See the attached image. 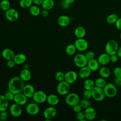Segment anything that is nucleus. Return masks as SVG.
I'll return each mask as SVG.
<instances>
[{
  "label": "nucleus",
  "mask_w": 121,
  "mask_h": 121,
  "mask_svg": "<svg viewBox=\"0 0 121 121\" xmlns=\"http://www.w3.org/2000/svg\"><path fill=\"white\" fill-rule=\"evenodd\" d=\"M25 85L24 81L20 77L14 76L9 80L8 83V90L16 94L22 92Z\"/></svg>",
  "instance_id": "nucleus-1"
},
{
  "label": "nucleus",
  "mask_w": 121,
  "mask_h": 121,
  "mask_svg": "<svg viewBox=\"0 0 121 121\" xmlns=\"http://www.w3.org/2000/svg\"><path fill=\"white\" fill-rule=\"evenodd\" d=\"M119 48L118 43L114 40H110L106 43L105 50L109 55L116 54Z\"/></svg>",
  "instance_id": "nucleus-2"
},
{
  "label": "nucleus",
  "mask_w": 121,
  "mask_h": 121,
  "mask_svg": "<svg viewBox=\"0 0 121 121\" xmlns=\"http://www.w3.org/2000/svg\"><path fill=\"white\" fill-rule=\"evenodd\" d=\"M103 90L105 95L108 97L112 98L115 96L117 94V89L116 86L112 83H106L104 87Z\"/></svg>",
  "instance_id": "nucleus-3"
},
{
  "label": "nucleus",
  "mask_w": 121,
  "mask_h": 121,
  "mask_svg": "<svg viewBox=\"0 0 121 121\" xmlns=\"http://www.w3.org/2000/svg\"><path fill=\"white\" fill-rule=\"evenodd\" d=\"M70 84L65 80L59 82L57 86V91L58 93L61 95L68 94L70 90Z\"/></svg>",
  "instance_id": "nucleus-4"
},
{
  "label": "nucleus",
  "mask_w": 121,
  "mask_h": 121,
  "mask_svg": "<svg viewBox=\"0 0 121 121\" xmlns=\"http://www.w3.org/2000/svg\"><path fill=\"white\" fill-rule=\"evenodd\" d=\"M92 97L97 102L103 101L105 96L103 88L95 86L91 90Z\"/></svg>",
  "instance_id": "nucleus-5"
},
{
  "label": "nucleus",
  "mask_w": 121,
  "mask_h": 121,
  "mask_svg": "<svg viewBox=\"0 0 121 121\" xmlns=\"http://www.w3.org/2000/svg\"><path fill=\"white\" fill-rule=\"evenodd\" d=\"M74 64L78 67L80 68L87 65L88 60L85 54L82 53L77 54L73 58Z\"/></svg>",
  "instance_id": "nucleus-6"
},
{
  "label": "nucleus",
  "mask_w": 121,
  "mask_h": 121,
  "mask_svg": "<svg viewBox=\"0 0 121 121\" xmlns=\"http://www.w3.org/2000/svg\"><path fill=\"white\" fill-rule=\"evenodd\" d=\"M66 104L70 106L79 104L80 102V98L79 95L75 93H69L66 95L65 99Z\"/></svg>",
  "instance_id": "nucleus-7"
},
{
  "label": "nucleus",
  "mask_w": 121,
  "mask_h": 121,
  "mask_svg": "<svg viewBox=\"0 0 121 121\" xmlns=\"http://www.w3.org/2000/svg\"><path fill=\"white\" fill-rule=\"evenodd\" d=\"M32 98L35 103L41 104L46 101L47 95L43 91L37 90L35 91Z\"/></svg>",
  "instance_id": "nucleus-8"
},
{
  "label": "nucleus",
  "mask_w": 121,
  "mask_h": 121,
  "mask_svg": "<svg viewBox=\"0 0 121 121\" xmlns=\"http://www.w3.org/2000/svg\"><path fill=\"white\" fill-rule=\"evenodd\" d=\"M5 16L7 19L9 21L14 22L18 18L19 14L16 9L10 8L5 11Z\"/></svg>",
  "instance_id": "nucleus-9"
},
{
  "label": "nucleus",
  "mask_w": 121,
  "mask_h": 121,
  "mask_svg": "<svg viewBox=\"0 0 121 121\" xmlns=\"http://www.w3.org/2000/svg\"><path fill=\"white\" fill-rule=\"evenodd\" d=\"M74 45L77 50L80 52L85 51L88 47V43L84 38H77L75 42Z\"/></svg>",
  "instance_id": "nucleus-10"
},
{
  "label": "nucleus",
  "mask_w": 121,
  "mask_h": 121,
  "mask_svg": "<svg viewBox=\"0 0 121 121\" xmlns=\"http://www.w3.org/2000/svg\"><path fill=\"white\" fill-rule=\"evenodd\" d=\"M57 110L53 106H50L47 107L43 112V115L45 121H51L56 116Z\"/></svg>",
  "instance_id": "nucleus-11"
},
{
  "label": "nucleus",
  "mask_w": 121,
  "mask_h": 121,
  "mask_svg": "<svg viewBox=\"0 0 121 121\" xmlns=\"http://www.w3.org/2000/svg\"><path fill=\"white\" fill-rule=\"evenodd\" d=\"M26 112L31 115H37L40 111V108L36 103H30L26 106Z\"/></svg>",
  "instance_id": "nucleus-12"
},
{
  "label": "nucleus",
  "mask_w": 121,
  "mask_h": 121,
  "mask_svg": "<svg viewBox=\"0 0 121 121\" xmlns=\"http://www.w3.org/2000/svg\"><path fill=\"white\" fill-rule=\"evenodd\" d=\"M9 112L12 116L18 117L22 114V109L21 105L14 103L10 106Z\"/></svg>",
  "instance_id": "nucleus-13"
},
{
  "label": "nucleus",
  "mask_w": 121,
  "mask_h": 121,
  "mask_svg": "<svg viewBox=\"0 0 121 121\" xmlns=\"http://www.w3.org/2000/svg\"><path fill=\"white\" fill-rule=\"evenodd\" d=\"M78 74L74 70H69L65 74L64 80L69 84L74 83L78 78Z\"/></svg>",
  "instance_id": "nucleus-14"
},
{
  "label": "nucleus",
  "mask_w": 121,
  "mask_h": 121,
  "mask_svg": "<svg viewBox=\"0 0 121 121\" xmlns=\"http://www.w3.org/2000/svg\"><path fill=\"white\" fill-rule=\"evenodd\" d=\"M27 98H28L22 92H20L15 94L13 101L15 103L22 106L26 103Z\"/></svg>",
  "instance_id": "nucleus-15"
},
{
  "label": "nucleus",
  "mask_w": 121,
  "mask_h": 121,
  "mask_svg": "<svg viewBox=\"0 0 121 121\" xmlns=\"http://www.w3.org/2000/svg\"><path fill=\"white\" fill-rule=\"evenodd\" d=\"M35 92V90L33 86L31 84H26L25 85L22 92L27 98H31L33 97Z\"/></svg>",
  "instance_id": "nucleus-16"
},
{
  "label": "nucleus",
  "mask_w": 121,
  "mask_h": 121,
  "mask_svg": "<svg viewBox=\"0 0 121 121\" xmlns=\"http://www.w3.org/2000/svg\"><path fill=\"white\" fill-rule=\"evenodd\" d=\"M84 112L85 118L87 120H93L95 118L96 115V112L95 109L90 106L85 109Z\"/></svg>",
  "instance_id": "nucleus-17"
},
{
  "label": "nucleus",
  "mask_w": 121,
  "mask_h": 121,
  "mask_svg": "<svg viewBox=\"0 0 121 121\" xmlns=\"http://www.w3.org/2000/svg\"><path fill=\"white\" fill-rule=\"evenodd\" d=\"M91 71H92L88 68V67L86 66L79 69L78 75L81 78L86 79L90 76Z\"/></svg>",
  "instance_id": "nucleus-18"
},
{
  "label": "nucleus",
  "mask_w": 121,
  "mask_h": 121,
  "mask_svg": "<svg viewBox=\"0 0 121 121\" xmlns=\"http://www.w3.org/2000/svg\"><path fill=\"white\" fill-rule=\"evenodd\" d=\"M2 57L6 60H13L15 55L14 51L10 48L4 49L1 53Z\"/></svg>",
  "instance_id": "nucleus-19"
},
{
  "label": "nucleus",
  "mask_w": 121,
  "mask_h": 121,
  "mask_svg": "<svg viewBox=\"0 0 121 121\" xmlns=\"http://www.w3.org/2000/svg\"><path fill=\"white\" fill-rule=\"evenodd\" d=\"M57 22L59 26L62 27H65L69 25L70 22L69 17L66 15H61L57 19Z\"/></svg>",
  "instance_id": "nucleus-20"
},
{
  "label": "nucleus",
  "mask_w": 121,
  "mask_h": 121,
  "mask_svg": "<svg viewBox=\"0 0 121 121\" xmlns=\"http://www.w3.org/2000/svg\"><path fill=\"white\" fill-rule=\"evenodd\" d=\"M97 60L100 65L103 66L106 65L110 62V55L106 52L102 53L99 56Z\"/></svg>",
  "instance_id": "nucleus-21"
},
{
  "label": "nucleus",
  "mask_w": 121,
  "mask_h": 121,
  "mask_svg": "<svg viewBox=\"0 0 121 121\" xmlns=\"http://www.w3.org/2000/svg\"><path fill=\"white\" fill-rule=\"evenodd\" d=\"M19 77L24 82H26L28 81L31 79L32 74L28 69L24 68L20 71Z\"/></svg>",
  "instance_id": "nucleus-22"
},
{
  "label": "nucleus",
  "mask_w": 121,
  "mask_h": 121,
  "mask_svg": "<svg viewBox=\"0 0 121 121\" xmlns=\"http://www.w3.org/2000/svg\"><path fill=\"white\" fill-rule=\"evenodd\" d=\"M59 98L58 95L55 94H50L47 95L46 102L51 106H55L59 103Z\"/></svg>",
  "instance_id": "nucleus-23"
},
{
  "label": "nucleus",
  "mask_w": 121,
  "mask_h": 121,
  "mask_svg": "<svg viewBox=\"0 0 121 121\" xmlns=\"http://www.w3.org/2000/svg\"><path fill=\"white\" fill-rule=\"evenodd\" d=\"M99 65L97 60L93 59L88 60L86 66L92 71H95L99 69Z\"/></svg>",
  "instance_id": "nucleus-24"
},
{
  "label": "nucleus",
  "mask_w": 121,
  "mask_h": 121,
  "mask_svg": "<svg viewBox=\"0 0 121 121\" xmlns=\"http://www.w3.org/2000/svg\"><path fill=\"white\" fill-rule=\"evenodd\" d=\"M26 60V57L25 54L22 53H19L15 54L13 60L17 65H21L24 63Z\"/></svg>",
  "instance_id": "nucleus-25"
},
{
  "label": "nucleus",
  "mask_w": 121,
  "mask_h": 121,
  "mask_svg": "<svg viewBox=\"0 0 121 121\" xmlns=\"http://www.w3.org/2000/svg\"><path fill=\"white\" fill-rule=\"evenodd\" d=\"M9 107V101L4 95H0V112L6 111Z\"/></svg>",
  "instance_id": "nucleus-26"
},
{
  "label": "nucleus",
  "mask_w": 121,
  "mask_h": 121,
  "mask_svg": "<svg viewBox=\"0 0 121 121\" xmlns=\"http://www.w3.org/2000/svg\"><path fill=\"white\" fill-rule=\"evenodd\" d=\"M86 31L85 28L82 26H77L74 30V35L77 38H84L86 35Z\"/></svg>",
  "instance_id": "nucleus-27"
},
{
  "label": "nucleus",
  "mask_w": 121,
  "mask_h": 121,
  "mask_svg": "<svg viewBox=\"0 0 121 121\" xmlns=\"http://www.w3.org/2000/svg\"><path fill=\"white\" fill-rule=\"evenodd\" d=\"M28 10L30 14L33 16L36 17L39 16L41 13V9L38 7L36 5H32L29 8Z\"/></svg>",
  "instance_id": "nucleus-28"
},
{
  "label": "nucleus",
  "mask_w": 121,
  "mask_h": 121,
  "mask_svg": "<svg viewBox=\"0 0 121 121\" xmlns=\"http://www.w3.org/2000/svg\"><path fill=\"white\" fill-rule=\"evenodd\" d=\"M99 74L101 77L104 78H107L110 76L111 70L108 67L104 66L99 69Z\"/></svg>",
  "instance_id": "nucleus-29"
},
{
  "label": "nucleus",
  "mask_w": 121,
  "mask_h": 121,
  "mask_svg": "<svg viewBox=\"0 0 121 121\" xmlns=\"http://www.w3.org/2000/svg\"><path fill=\"white\" fill-rule=\"evenodd\" d=\"M43 9L49 10L52 9L54 6V2L53 0H43L41 5Z\"/></svg>",
  "instance_id": "nucleus-30"
},
{
  "label": "nucleus",
  "mask_w": 121,
  "mask_h": 121,
  "mask_svg": "<svg viewBox=\"0 0 121 121\" xmlns=\"http://www.w3.org/2000/svg\"><path fill=\"white\" fill-rule=\"evenodd\" d=\"M83 86L86 90H91L95 86V81L90 78H86L83 83Z\"/></svg>",
  "instance_id": "nucleus-31"
},
{
  "label": "nucleus",
  "mask_w": 121,
  "mask_h": 121,
  "mask_svg": "<svg viewBox=\"0 0 121 121\" xmlns=\"http://www.w3.org/2000/svg\"><path fill=\"white\" fill-rule=\"evenodd\" d=\"M77 51V49L74 45V44H68L65 48V52L68 55H74Z\"/></svg>",
  "instance_id": "nucleus-32"
},
{
  "label": "nucleus",
  "mask_w": 121,
  "mask_h": 121,
  "mask_svg": "<svg viewBox=\"0 0 121 121\" xmlns=\"http://www.w3.org/2000/svg\"><path fill=\"white\" fill-rule=\"evenodd\" d=\"M118 16L115 13H112L109 15L106 19V22L109 24H115L118 19Z\"/></svg>",
  "instance_id": "nucleus-33"
},
{
  "label": "nucleus",
  "mask_w": 121,
  "mask_h": 121,
  "mask_svg": "<svg viewBox=\"0 0 121 121\" xmlns=\"http://www.w3.org/2000/svg\"><path fill=\"white\" fill-rule=\"evenodd\" d=\"M106 83H107L105 78L102 77L97 78L95 81V86L103 88L105 86Z\"/></svg>",
  "instance_id": "nucleus-34"
},
{
  "label": "nucleus",
  "mask_w": 121,
  "mask_h": 121,
  "mask_svg": "<svg viewBox=\"0 0 121 121\" xmlns=\"http://www.w3.org/2000/svg\"><path fill=\"white\" fill-rule=\"evenodd\" d=\"M10 8V3L8 0H2L0 2V9L6 11Z\"/></svg>",
  "instance_id": "nucleus-35"
},
{
  "label": "nucleus",
  "mask_w": 121,
  "mask_h": 121,
  "mask_svg": "<svg viewBox=\"0 0 121 121\" xmlns=\"http://www.w3.org/2000/svg\"><path fill=\"white\" fill-rule=\"evenodd\" d=\"M33 3V0H20L19 3V6L23 9L29 8Z\"/></svg>",
  "instance_id": "nucleus-36"
},
{
  "label": "nucleus",
  "mask_w": 121,
  "mask_h": 121,
  "mask_svg": "<svg viewBox=\"0 0 121 121\" xmlns=\"http://www.w3.org/2000/svg\"><path fill=\"white\" fill-rule=\"evenodd\" d=\"M65 74L62 71H57L55 74V78L58 82H60L64 80Z\"/></svg>",
  "instance_id": "nucleus-37"
},
{
  "label": "nucleus",
  "mask_w": 121,
  "mask_h": 121,
  "mask_svg": "<svg viewBox=\"0 0 121 121\" xmlns=\"http://www.w3.org/2000/svg\"><path fill=\"white\" fill-rule=\"evenodd\" d=\"M79 104L81 106L82 109H86L90 106V103L88 99H84L82 100H80L79 102Z\"/></svg>",
  "instance_id": "nucleus-38"
},
{
  "label": "nucleus",
  "mask_w": 121,
  "mask_h": 121,
  "mask_svg": "<svg viewBox=\"0 0 121 121\" xmlns=\"http://www.w3.org/2000/svg\"><path fill=\"white\" fill-rule=\"evenodd\" d=\"M4 96L9 101H11L14 100L15 94L8 90V91L5 93V94H4Z\"/></svg>",
  "instance_id": "nucleus-39"
},
{
  "label": "nucleus",
  "mask_w": 121,
  "mask_h": 121,
  "mask_svg": "<svg viewBox=\"0 0 121 121\" xmlns=\"http://www.w3.org/2000/svg\"><path fill=\"white\" fill-rule=\"evenodd\" d=\"M76 119L79 121H86L85 116L84 112H82V111H80L79 112H78L76 113Z\"/></svg>",
  "instance_id": "nucleus-40"
},
{
  "label": "nucleus",
  "mask_w": 121,
  "mask_h": 121,
  "mask_svg": "<svg viewBox=\"0 0 121 121\" xmlns=\"http://www.w3.org/2000/svg\"><path fill=\"white\" fill-rule=\"evenodd\" d=\"M113 74L115 78L121 77V68L120 67H115L113 69Z\"/></svg>",
  "instance_id": "nucleus-41"
},
{
  "label": "nucleus",
  "mask_w": 121,
  "mask_h": 121,
  "mask_svg": "<svg viewBox=\"0 0 121 121\" xmlns=\"http://www.w3.org/2000/svg\"><path fill=\"white\" fill-rule=\"evenodd\" d=\"M85 55L86 58H87V59L88 60L95 59V52L93 51H88L86 53Z\"/></svg>",
  "instance_id": "nucleus-42"
},
{
  "label": "nucleus",
  "mask_w": 121,
  "mask_h": 121,
  "mask_svg": "<svg viewBox=\"0 0 121 121\" xmlns=\"http://www.w3.org/2000/svg\"><path fill=\"white\" fill-rule=\"evenodd\" d=\"M8 114L6 111L0 112V121H4L7 119Z\"/></svg>",
  "instance_id": "nucleus-43"
},
{
  "label": "nucleus",
  "mask_w": 121,
  "mask_h": 121,
  "mask_svg": "<svg viewBox=\"0 0 121 121\" xmlns=\"http://www.w3.org/2000/svg\"><path fill=\"white\" fill-rule=\"evenodd\" d=\"M83 96L85 98L89 99L92 97V91L90 90H86L83 93Z\"/></svg>",
  "instance_id": "nucleus-44"
},
{
  "label": "nucleus",
  "mask_w": 121,
  "mask_h": 121,
  "mask_svg": "<svg viewBox=\"0 0 121 121\" xmlns=\"http://www.w3.org/2000/svg\"><path fill=\"white\" fill-rule=\"evenodd\" d=\"M119 57L117 55V54H112L111 55H110V62L112 63H115L118 60Z\"/></svg>",
  "instance_id": "nucleus-45"
},
{
  "label": "nucleus",
  "mask_w": 121,
  "mask_h": 121,
  "mask_svg": "<svg viewBox=\"0 0 121 121\" xmlns=\"http://www.w3.org/2000/svg\"><path fill=\"white\" fill-rule=\"evenodd\" d=\"M72 107H73V110L74 112H75L76 113L79 112L80 111H81V110L82 109L81 106L79 104H78L74 105Z\"/></svg>",
  "instance_id": "nucleus-46"
},
{
  "label": "nucleus",
  "mask_w": 121,
  "mask_h": 121,
  "mask_svg": "<svg viewBox=\"0 0 121 121\" xmlns=\"http://www.w3.org/2000/svg\"><path fill=\"white\" fill-rule=\"evenodd\" d=\"M16 64L15 62V61L13 60V59L7 60V65L8 67L9 68H13V67H14V66H15Z\"/></svg>",
  "instance_id": "nucleus-47"
},
{
  "label": "nucleus",
  "mask_w": 121,
  "mask_h": 121,
  "mask_svg": "<svg viewBox=\"0 0 121 121\" xmlns=\"http://www.w3.org/2000/svg\"><path fill=\"white\" fill-rule=\"evenodd\" d=\"M116 27L120 31H121V17L118 18L116 23H115Z\"/></svg>",
  "instance_id": "nucleus-48"
},
{
  "label": "nucleus",
  "mask_w": 121,
  "mask_h": 121,
  "mask_svg": "<svg viewBox=\"0 0 121 121\" xmlns=\"http://www.w3.org/2000/svg\"><path fill=\"white\" fill-rule=\"evenodd\" d=\"M42 17H46L49 15V10L45 9H43L41 11L40 13Z\"/></svg>",
  "instance_id": "nucleus-49"
},
{
  "label": "nucleus",
  "mask_w": 121,
  "mask_h": 121,
  "mask_svg": "<svg viewBox=\"0 0 121 121\" xmlns=\"http://www.w3.org/2000/svg\"><path fill=\"white\" fill-rule=\"evenodd\" d=\"M114 83L116 85L121 86V77L115 78L114 79Z\"/></svg>",
  "instance_id": "nucleus-50"
},
{
  "label": "nucleus",
  "mask_w": 121,
  "mask_h": 121,
  "mask_svg": "<svg viewBox=\"0 0 121 121\" xmlns=\"http://www.w3.org/2000/svg\"><path fill=\"white\" fill-rule=\"evenodd\" d=\"M70 5L68 4L66 2V1L63 0V1H61V2L60 3V6H61V7L63 9H67L69 7Z\"/></svg>",
  "instance_id": "nucleus-51"
},
{
  "label": "nucleus",
  "mask_w": 121,
  "mask_h": 121,
  "mask_svg": "<svg viewBox=\"0 0 121 121\" xmlns=\"http://www.w3.org/2000/svg\"><path fill=\"white\" fill-rule=\"evenodd\" d=\"M43 0H33V2L35 5L37 6L41 5Z\"/></svg>",
  "instance_id": "nucleus-52"
},
{
  "label": "nucleus",
  "mask_w": 121,
  "mask_h": 121,
  "mask_svg": "<svg viewBox=\"0 0 121 121\" xmlns=\"http://www.w3.org/2000/svg\"><path fill=\"white\" fill-rule=\"evenodd\" d=\"M116 54L119 58H121V46L119 47Z\"/></svg>",
  "instance_id": "nucleus-53"
},
{
  "label": "nucleus",
  "mask_w": 121,
  "mask_h": 121,
  "mask_svg": "<svg viewBox=\"0 0 121 121\" xmlns=\"http://www.w3.org/2000/svg\"><path fill=\"white\" fill-rule=\"evenodd\" d=\"M66 3H67L68 4L70 5L72 3H73L75 1V0H64Z\"/></svg>",
  "instance_id": "nucleus-54"
},
{
  "label": "nucleus",
  "mask_w": 121,
  "mask_h": 121,
  "mask_svg": "<svg viewBox=\"0 0 121 121\" xmlns=\"http://www.w3.org/2000/svg\"><path fill=\"white\" fill-rule=\"evenodd\" d=\"M120 39L121 40V33H120Z\"/></svg>",
  "instance_id": "nucleus-55"
}]
</instances>
